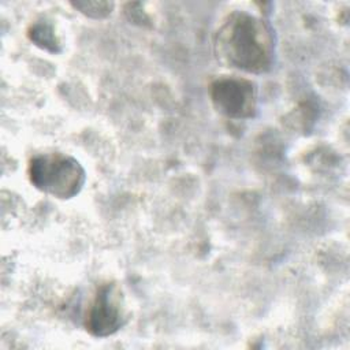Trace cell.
I'll return each instance as SVG.
<instances>
[{
  "instance_id": "cell-3",
  "label": "cell",
  "mask_w": 350,
  "mask_h": 350,
  "mask_svg": "<svg viewBox=\"0 0 350 350\" xmlns=\"http://www.w3.org/2000/svg\"><path fill=\"white\" fill-rule=\"evenodd\" d=\"M213 107L230 119H250L257 113V88L245 78L221 77L209 89Z\"/></svg>"
},
{
  "instance_id": "cell-6",
  "label": "cell",
  "mask_w": 350,
  "mask_h": 350,
  "mask_svg": "<svg viewBox=\"0 0 350 350\" xmlns=\"http://www.w3.org/2000/svg\"><path fill=\"white\" fill-rule=\"evenodd\" d=\"M71 5L83 15L94 19H103L108 16L113 8V3L109 1H77L71 3Z\"/></svg>"
},
{
  "instance_id": "cell-5",
  "label": "cell",
  "mask_w": 350,
  "mask_h": 350,
  "mask_svg": "<svg viewBox=\"0 0 350 350\" xmlns=\"http://www.w3.org/2000/svg\"><path fill=\"white\" fill-rule=\"evenodd\" d=\"M29 38L40 48L51 52L57 53L60 52V42L55 34V30L51 23L45 21L36 22L29 29Z\"/></svg>"
},
{
  "instance_id": "cell-1",
  "label": "cell",
  "mask_w": 350,
  "mask_h": 350,
  "mask_svg": "<svg viewBox=\"0 0 350 350\" xmlns=\"http://www.w3.org/2000/svg\"><path fill=\"white\" fill-rule=\"evenodd\" d=\"M215 53L228 67L250 74L267 72L275 60L273 31L264 19L234 11L216 31Z\"/></svg>"
},
{
  "instance_id": "cell-4",
  "label": "cell",
  "mask_w": 350,
  "mask_h": 350,
  "mask_svg": "<svg viewBox=\"0 0 350 350\" xmlns=\"http://www.w3.org/2000/svg\"><path fill=\"white\" fill-rule=\"evenodd\" d=\"M124 323L126 312L120 288L115 283L101 284L86 312V331L93 336L105 338L118 332Z\"/></svg>"
},
{
  "instance_id": "cell-2",
  "label": "cell",
  "mask_w": 350,
  "mask_h": 350,
  "mask_svg": "<svg viewBox=\"0 0 350 350\" xmlns=\"http://www.w3.org/2000/svg\"><path fill=\"white\" fill-rule=\"evenodd\" d=\"M31 185L52 197L68 200L83 187L86 174L77 159L64 153H41L29 163Z\"/></svg>"
}]
</instances>
